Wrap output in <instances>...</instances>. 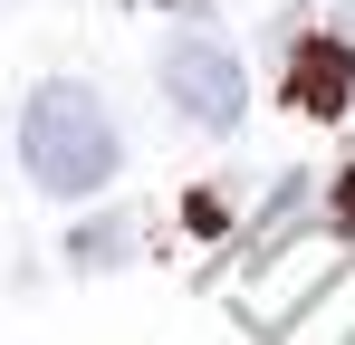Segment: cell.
I'll return each mask as SVG.
<instances>
[{"label":"cell","instance_id":"obj_1","mask_svg":"<svg viewBox=\"0 0 355 345\" xmlns=\"http://www.w3.org/2000/svg\"><path fill=\"white\" fill-rule=\"evenodd\" d=\"M116 163H125V134L106 115V96L87 77H39L29 106H19V172L49 202H87V192L116 182Z\"/></svg>","mask_w":355,"mask_h":345},{"label":"cell","instance_id":"obj_2","mask_svg":"<svg viewBox=\"0 0 355 345\" xmlns=\"http://www.w3.org/2000/svg\"><path fill=\"white\" fill-rule=\"evenodd\" d=\"M164 96H173L202 134H240V115H250V67L231 57L221 29H173V39H164Z\"/></svg>","mask_w":355,"mask_h":345},{"label":"cell","instance_id":"obj_3","mask_svg":"<svg viewBox=\"0 0 355 345\" xmlns=\"http://www.w3.org/2000/svg\"><path fill=\"white\" fill-rule=\"evenodd\" d=\"M336 269H346V240H336V230H288V240H269V249H259V269L240 278L250 326H269V336H279V326H288V317L336 278Z\"/></svg>","mask_w":355,"mask_h":345},{"label":"cell","instance_id":"obj_4","mask_svg":"<svg viewBox=\"0 0 355 345\" xmlns=\"http://www.w3.org/2000/svg\"><path fill=\"white\" fill-rule=\"evenodd\" d=\"M346 96H355V48H346V29H336V39H297V48H288V106L346 115Z\"/></svg>","mask_w":355,"mask_h":345},{"label":"cell","instance_id":"obj_5","mask_svg":"<svg viewBox=\"0 0 355 345\" xmlns=\"http://www.w3.org/2000/svg\"><path fill=\"white\" fill-rule=\"evenodd\" d=\"M279 345H355V259L317 288L307 307H297L288 326H279Z\"/></svg>","mask_w":355,"mask_h":345},{"label":"cell","instance_id":"obj_6","mask_svg":"<svg viewBox=\"0 0 355 345\" xmlns=\"http://www.w3.org/2000/svg\"><path fill=\"white\" fill-rule=\"evenodd\" d=\"M67 259H77V269H116V259H135V221H125V211L87 221L77 240H67Z\"/></svg>","mask_w":355,"mask_h":345}]
</instances>
